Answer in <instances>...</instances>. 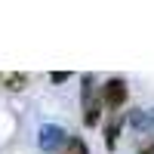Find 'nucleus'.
Here are the masks:
<instances>
[{"label":"nucleus","mask_w":154,"mask_h":154,"mask_svg":"<svg viewBox=\"0 0 154 154\" xmlns=\"http://www.w3.org/2000/svg\"><path fill=\"white\" fill-rule=\"evenodd\" d=\"M37 142H40L43 151H59L65 142H71V139H68V133L62 130V126H56V123H43L40 133H37Z\"/></svg>","instance_id":"nucleus-1"},{"label":"nucleus","mask_w":154,"mask_h":154,"mask_svg":"<svg viewBox=\"0 0 154 154\" xmlns=\"http://www.w3.org/2000/svg\"><path fill=\"white\" fill-rule=\"evenodd\" d=\"M102 102H105L111 111H117L123 102H126V83L120 80V77H111V80L102 86Z\"/></svg>","instance_id":"nucleus-2"},{"label":"nucleus","mask_w":154,"mask_h":154,"mask_svg":"<svg viewBox=\"0 0 154 154\" xmlns=\"http://www.w3.org/2000/svg\"><path fill=\"white\" fill-rule=\"evenodd\" d=\"M130 123L136 126V130H154V108H148V111H133L130 114Z\"/></svg>","instance_id":"nucleus-3"},{"label":"nucleus","mask_w":154,"mask_h":154,"mask_svg":"<svg viewBox=\"0 0 154 154\" xmlns=\"http://www.w3.org/2000/svg\"><path fill=\"white\" fill-rule=\"evenodd\" d=\"M0 83H3L6 89H22L25 83H28V77L19 74V71H0Z\"/></svg>","instance_id":"nucleus-4"},{"label":"nucleus","mask_w":154,"mask_h":154,"mask_svg":"<svg viewBox=\"0 0 154 154\" xmlns=\"http://www.w3.org/2000/svg\"><path fill=\"white\" fill-rule=\"evenodd\" d=\"M117 133H120V117H111L108 126H105V145H108V148H114V139H117Z\"/></svg>","instance_id":"nucleus-5"},{"label":"nucleus","mask_w":154,"mask_h":154,"mask_svg":"<svg viewBox=\"0 0 154 154\" xmlns=\"http://www.w3.org/2000/svg\"><path fill=\"white\" fill-rule=\"evenodd\" d=\"M62 154H86V145L80 142V139H71V142H68V148L62 151Z\"/></svg>","instance_id":"nucleus-6"},{"label":"nucleus","mask_w":154,"mask_h":154,"mask_svg":"<svg viewBox=\"0 0 154 154\" xmlns=\"http://www.w3.org/2000/svg\"><path fill=\"white\" fill-rule=\"evenodd\" d=\"M65 80H68L65 71H53V83H65Z\"/></svg>","instance_id":"nucleus-7"},{"label":"nucleus","mask_w":154,"mask_h":154,"mask_svg":"<svg viewBox=\"0 0 154 154\" xmlns=\"http://www.w3.org/2000/svg\"><path fill=\"white\" fill-rule=\"evenodd\" d=\"M142 154H154V142H148V145L142 148Z\"/></svg>","instance_id":"nucleus-8"}]
</instances>
